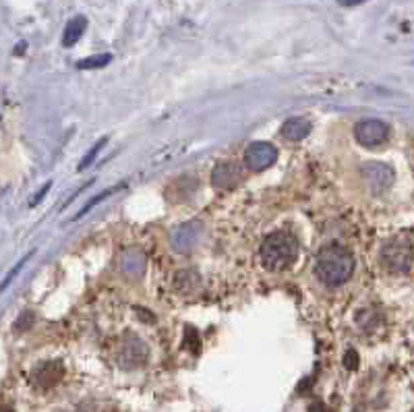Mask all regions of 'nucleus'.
I'll return each instance as SVG.
<instances>
[{"mask_svg":"<svg viewBox=\"0 0 414 412\" xmlns=\"http://www.w3.org/2000/svg\"><path fill=\"white\" fill-rule=\"evenodd\" d=\"M242 178H244V172L237 162H222L212 172V185L222 191H230L239 187Z\"/></svg>","mask_w":414,"mask_h":412,"instance_id":"8","label":"nucleus"},{"mask_svg":"<svg viewBox=\"0 0 414 412\" xmlns=\"http://www.w3.org/2000/svg\"><path fill=\"white\" fill-rule=\"evenodd\" d=\"M278 160V150L267 141H255L244 152V164L251 172H263Z\"/></svg>","mask_w":414,"mask_h":412,"instance_id":"5","label":"nucleus"},{"mask_svg":"<svg viewBox=\"0 0 414 412\" xmlns=\"http://www.w3.org/2000/svg\"><path fill=\"white\" fill-rule=\"evenodd\" d=\"M344 365H346V369L354 371L358 367V354L354 352V350H348L346 352V356H344Z\"/></svg>","mask_w":414,"mask_h":412,"instance_id":"18","label":"nucleus"},{"mask_svg":"<svg viewBox=\"0 0 414 412\" xmlns=\"http://www.w3.org/2000/svg\"><path fill=\"white\" fill-rule=\"evenodd\" d=\"M120 272L127 278H141L145 274V255L139 249H129L125 251V255L120 257Z\"/></svg>","mask_w":414,"mask_h":412,"instance_id":"11","label":"nucleus"},{"mask_svg":"<svg viewBox=\"0 0 414 412\" xmlns=\"http://www.w3.org/2000/svg\"><path fill=\"white\" fill-rule=\"evenodd\" d=\"M104 143H106V139H100V141H98V143H95V145H93L91 150H89L88 155H86V158L81 160V164H79V170H86V168H89V166L93 164L95 155H98V152H100V150L104 148Z\"/></svg>","mask_w":414,"mask_h":412,"instance_id":"15","label":"nucleus"},{"mask_svg":"<svg viewBox=\"0 0 414 412\" xmlns=\"http://www.w3.org/2000/svg\"><path fill=\"white\" fill-rule=\"evenodd\" d=\"M299 242L288 232H271L262 244V261L267 269H286L299 259Z\"/></svg>","mask_w":414,"mask_h":412,"instance_id":"2","label":"nucleus"},{"mask_svg":"<svg viewBox=\"0 0 414 412\" xmlns=\"http://www.w3.org/2000/svg\"><path fill=\"white\" fill-rule=\"evenodd\" d=\"M148 356H150V350L145 346V342L133 334H127L118 350V365L123 369H137L148 363Z\"/></svg>","mask_w":414,"mask_h":412,"instance_id":"4","label":"nucleus"},{"mask_svg":"<svg viewBox=\"0 0 414 412\" xmlns=\"http://www.w3.org/2000/svg\"><path fill=\"white\" fill-rule=\"evenodd\" d=\"M63 375H65L63 363H58V361H48V363H42V365L36 367L33 375H31V379H33V383H36L38 388L48 390V388H54V386L63 379Z\"/></svg>","mask_w":414,"mask_h":412,"instance_id":"10","label":"nucleus"},{"mask_svg":"<svg viewBox=\"0 0 414 412\" xmlns=\"http://www.w3.org/2000/svg\"><path fill=\"white\" fill-rule=\"evenodd\" d=\"M352 272H354V257L346 247L327 244L319 251L315 274L326 286L336 288V286L346 284L352 276Z\"/></svg>","mask_w":414,"mask_h":412,"instance_id":"1","label":"nucleus"},{"mask_svg":"<svg viewBox=\"0 0 414 412\" xmlns=\"http://www.w3.org/2000/svg\"><path fill=\"white\" fill-rule=\"evenodd\" d=\"M311 133V123L305 118H288L282 125V137L288 141H303L305 137H309Z\"/></svg>","mask_w":414,"mask_h":412,"instance_id":"12","label":"nucleus"},{"mask_svg":"<svg viewBox=\"0 0 414 412\" xmlns=\"http://www.w3.org/2000/svg\"><path fill=\"white\" fill-rule=\"evenodd\" d=\"M309 412H326V406L321 402H315V404H311V411Z\"/></svg>","mask_w":414,"mask_h":412,"instance_id":"21","label":"nucleus"},{"mask_svg":"<svg viewBox=\"0 0 414 412\" xmlns=\"http://www.w3.org/2000/svg\"><path fill=\"white\" fill-rule=\"evenodd\" d=\"M110 61H112V56H110V54H100V56H89V58H86V61H81L77 66L89 71V68H100V66H106Z\"/></svg>","mask_w":414,"mask_h":412,"instance_id":"14","label":"nucleus"},{"mask_svg":"<svg viewBox=\"0 0 414 412\" xmlns=\"http://www.w3.org/2000/svg\"><path fill=\"white\" fill-rule=\"evenodd\" d=\"M363 176L365 180L369 182V187L375 193H383L385 189H390L393 182V170L385 164H377V162H371L363 166Z\"/></svg>","mask_w":414,"mask_h":412,"instance_id":"9","label":"nucleus"},{"mask_svg":"<svg viewBox=\"0 0 414 412\" xmlns=\"http://www.w3.org/2000/svg\"><path fill=\"white\" fill-rule=\"evenodd\" d=\"M381 261L393 274H406L414 265L413 247L408 242H402V240L388 242L381 251Z\"/></svg>","mask_w":414,"mask_h":412,"instance_id":"3","label":"nucleus"},{"mask_svg":"<svg viewBox=\"0 0 414 412\" xmlns=\"http://www.w3.org/2000/svg\"><path fill=\"white\" fill-rule=\"evenodd\" d=\"M86 27H88V19L81 17V15L73 17L71 21L66 23L65 34H63V43H65L66 48H71V46H75V43L79 42V38L83 36Z\"/></svg>","mask_w":414,"mask_h":412,"instance_id":"13","label":"nucleus"},{"mask_svg":"<svg viewBox=\"0 0 414 412\" xmlns=\"http://www.w3.org/2000/svg\"><path fill=\"white\" fill-rule=\"evenodd\" d=\"M354 137L361 145L365 148H377L381 143L388 141L390 137V127L383 123V120H377V118H367V120H361L354 129Z\"/></svg>","mask_w":414,"mask_h":412,"instance_id":"7","label":"nucleus"},{"mask_svg":"<svg viewBox=\"0 0 414 412\" xmlns=\"http://www.w3.org/2000/svg\"><path fill=\"white\" fill-rule=\"evenodd\" d=\"M203 240V224L201 222H187L176 226L170 235V247L176 253H189Z\"/></svg>","mask_w":414,"mask_h":412,"instance_id":"6","label":"nucleus"},{"mask_svg":"<svg viewBox=\"0 0 414 412\" xmlns=\"http://www.w3.org/2000/svg\"><path fill=\"white\" fill-rule=\"evenodd\" d=\"M342 6H356V4H363V2H367V0H338Z\"/></svg>","mask_w":414,"mask_h":412,"instance_id":"20","label":"nucleus"},{"mask_svg":"<svg viewBox=\"0 0 414 412\" xmlns=\"http://www.w3.org/2000/svg\"><path fill=\"white\" fill-rule=\"evenodd\" d=\"M112 191H114V189H110V191H104V193H102V195L93 197V199H91V201H89L88 205H86V207H83V210H81V212H79V214H77V216H75V217L86 216V214H88L89 210H91V207H93V205H95V203H100V201H104V199H106V197H108L110 193H112Z\"/></svg>","mask_w":414,"mask_h":412,"instance_id":"16","label":"nucleus"},{"mask_svg":"<svg viewBox=\"0 0 414 412\" xmlns=\"http://www.w3.org/2000/svg\"><path fill=\"white\" fill-rule=\"evenodd\" d=\"M50 187H52V182H46L44 187H42V191L38 193V197H36V199L31 201V205H38V203H40V201L44 199V195H46V193H48V189H50Z\"/></svg>","mask_w":414,"mask_h":412,"instance_id":"19","label":"nucleus"},{"mask_svg":"<svg viewBox=\"0 0 414 412\" xmlns=\"http://www.w3.org/2000/svg\"><path fill=\"white\" fill-rule=\"evenodd\" d=\"M2 412H13V411H11L9 406H4V408H2Z\"/></svg>","mask_w":414,"mask_h":412,"instance_id":"22","label":"nucleus"},{"mask_svg":"<svg viewBox=\"0 0 414 412\" xmlns=\"http://www.w3.org/2000/svg\"><path fill=\"white\" fill-rule=\"evenodd\" d=\"M27 259H29V255H27V257H23V259L19 261V265H17V267H13V269L9 272V276H6V278H4V282H2V290H6V286H9V284H11V280H13V278L19 274V269H21L23 265L27 263Z\"/></svg>","mask_w":414,"mask_h":412,"instance_id":"17","label":"nucleus"}]
</instances>
